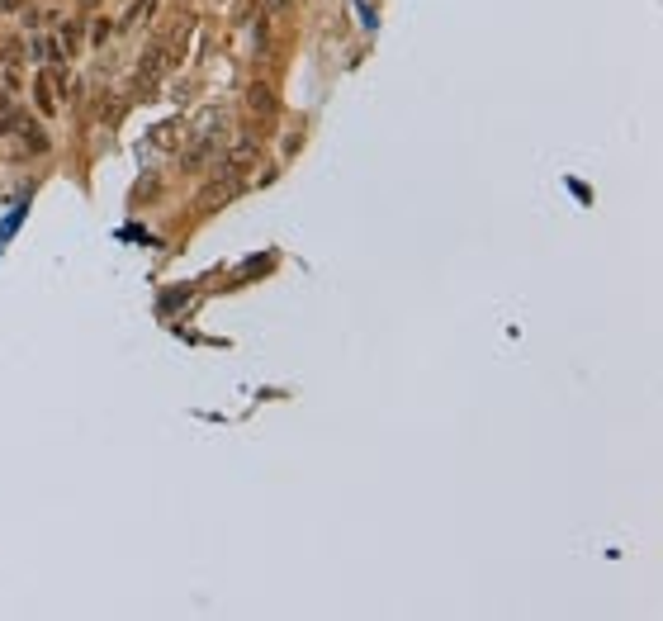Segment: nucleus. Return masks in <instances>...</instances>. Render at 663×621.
I'll use <instances>...</instances> for the list:
<instances>
[{
    "label": "nucleus",
    "instance_id": "nucleus-8",
    "mask_svg": "<svg viewBox=\"0 0 663 621\" xmlns=\"http://www.w3.org/2000/svg\"><path fill=\"white\" fill-rule=\"evenodd\" d=\"M285 5H289V0H261V10H266V15H280Z\"/></svg>",
    "mask_w": 663,
    "mask_h": 621
},
{
    "label": "nucleus",
    "instance_id": "nucleus-1",
    "mask_svg": "<svg viewBox=\"0 0 663 621\" xmlns=\"http://www.w3.org/2000/svg\"><path fill=\"white\" fill-rule=\"evenodd\" d=\"M256 152H261V138H256V128H247V133H237V143L228 147V171H237V176H247L251 162H256Z\"/></svg>",
    "mask_w": 663,
    "mask_h": 621
},
{
    "label": "nucleus",
    "instance_id": "nucleus-7",
    "mask_svg": "<svg viewBox=\"0 0 663 621\" xmlns=\"http://www.w3.org/2000/svg\"><path fill=\"white\" fill-rule=\"evenodd\" d=\"M34 100H38V110H43V114H53V110H57V100H53V81H48V76H38Z\"/></svg>",
    "mask_w": 663,
    "mask_h": 621
},
{
    "label": "nucleus",
    "instance_id": "nucleus-3",
    "mask_svg": "<svg viewBox=\"0 0 663 621\" xmlns=\"http://www.w3.org/2000/svg\"><path fill=\"white\" fill-rule=\"evenodd\" d=\"M218 147H223V138H218V128H214V124H204V128H199V133H195V143L185 147V166H204V162H209V157H214V152H218Z\"/></svg>",
    "mask_w": 663,
    "mask_h": 621
},
{
    "label": "nucleus",
    "instance_id": "nucleus-5",
    "mask_svg": "<svg viewBox=\"0 0 663 621\" xmlns=\"http://www.w3.org/2000/svg\"><path fill=\"white\" fill-rule=\"evenodd\" d=\"M166 67H171V62H166L162 43H152V48H147V57L138 62V86H152V81H157V76H162Z\"/></svg>",
    "mask_w": 663,
    "mask_h": 621
},
{
    "label": "nucleus",
    "instance_id": "nucleus-6",
    "mask_svg": "<svg viewBox=\"0 0 663 621\" xmlns=\"http://www.w3.org/2000/svg\"><path fill=\"white\" fill-rule=\"evenodd\" d=\"M15 133H19V138H24V147H29V152H48V147H53V143H48V133H43V128H38V124H29L24 114H19V119H15Z\"/></svg>",
    "mask_w": 663,
    "mask_h": 621
},
{
    "label": "nucleus",
    "instance_id": "nucleus-4",
    "mask_svg": "<svg viewBox=\"0 0 663 621\" xmlns=\"http://www.w3.org/2000/svg\"><path fill=\"white\" fill-rule=\"evenodd\" d=\"M247 114L256 119V124L275 119V91H270L266 81H251V86H247Z\"/></svg>",
    "mask_w": 663,
    "mask_h": 621
},
{
    "label": "nucleus",
    "instance_id": "nucleus-9",
    "mask_svg": "<svg viewBox=\"0 0 663 621\" xmlns=\"http://www.w3.org/2000/svg\"><path fill=\"white\" fill-rule=\"evenodd\" d=\"M19 5H24V0H0V10H19Z\"/></svg>",
    "mask_w": 663,
    "mask_h": 621
},
{
    "label": "nucleus",
    "instance_id": "nucleus-2",
    "mask_svg": "<svg viewBox=\"0 0 663 621\" xmlns=\"http://www.w3.org/2000/svg\"><path fill=\"white\" fill-rule=\"evenodd\" d=\"M237 185H242V176H237V171H228V166H223V171H218L214 181L204 185V195H199V209H214V204L233 200V195H237Z\"/></svg>",
    "mask_w": 663,
    "mask_h": 621
}]
</instances>
